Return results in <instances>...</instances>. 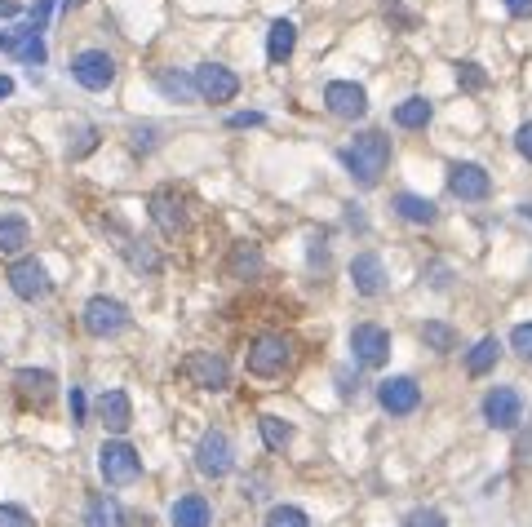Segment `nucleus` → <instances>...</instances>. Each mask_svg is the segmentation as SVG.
Wrapping results in <instances>:
<instances>
[{"mask_svg":"<svg viewBox=\"0 0 532 527\" xmlns=\"http://www.w3.org/2000/svg\"><path fill=\"white\" fill-rule=\"evenodd\" d=\"M342 164H346V173L355 178V186L373 191V186L382 182L386 164H391V138H386V133H377V129L360 133L351 147H342Z\"/></svg>","mask_w":532,"mask_h":527,"instance_id":"nucleus-1","label":"nucleus"},{"mask_svg":"<svg viewBox=\"0 0 532 527\" xmlns=\"http://www.w3.org/2000/svg\"><path fill=\"white\" fill-rule=\"evenodd\" d=\"M98 470H102V479H107L111 488H125V483H133L142 474V457L129 448L125 439H107L98 448Z\"/></svg>","mask_w":532,"mask_h":527,"instance_id":"nucleus-2","label":"nucleus"},{"mask_svg":"<svg viewBox=\"0 0 532 527\" xmlns=\"http://www.w3.org/2000/svg\"><path fill=\"white\" fill-rule=\"evenodd\" d=\"M289 359H293V341L284 337V333H262L258 341L249 346V372L253 377H275V372H284L289 368Z\"/></svg>","mask_w":532,"mask_h":527,"instance_id":"nucleus-3","label":"nucleus"},{"mask_svg":"<svg viewBox=\"0 0 532 527\" xmlns=\"http://www.w3.org/2000/svg\"><path fill=\"white\" fill-rule=\"evenodd\" d=\"M196 470L209 474V479H227L235 470V448L227 430H204L196 443Z\"/></svg>","mask_w":532,"mask_h":527,"instance_id":"nucleus-4","label":"nucleus"},{"mask_svg":"<svg viewBox=\"0 0 532 527\" xmlns=\"http://www.w3.org/2000/svg\"><path fill=\"white\" fill-rule=\"evenodd\" d=\"M85 333L89 337H116V333H125L129 328V306L125 302H116V297H89L85 302Z\"/></svg>","mask_w":532,"mask_h":527,"instance_id":"nucleus-5","label":"nucleus"},{"mask_svg":"<svg viewBox=\"0 0 532 527\" xmlns=\"http://www.w3.org/2000/svg\"><path fill=\"white\" fill-rule=\"evenodd\" d=\"M182 372H187V381H196L200 390H227L231 386V364L222 355H213V350H191V355L182 359Z\"/></svg>","mask_w":532,"mask_h":527,"instance_id":"nucleus-6","label":"nucleus"},{"mask_svg":"<svg viewBox=\"0 0 532 527\" xmlns=\"http://www.w3.org/2000/svg\"><path fill=\"white\" fill-rule=\"evenodd\" d=\"M71 76H76L80 89H107L111 80H116V58L107 54V49H80L76 58H71Z\"/></svg>","mask_w":532,"mask_h":527,"instance_id":"nucleus-7","label":"nucleus"},{"mask_svg":"<svg viewBox=\"0 0 532 527\" xmlns=\"http://www.w3.org/2000/svg\"><path fill=\"white\" fill-rule=\"evenodd\" d=\"M9 288H14V297H23V302H45V297L54 293V279H49V271L36 257H23V262L9 266Z\"/></svg>","mask_w":532,"mask_h":527,"instance_id":"nucleus-8","label":"nucleus"},{"mask_svg":"<svg viewBox=\"0 0 532 527\" xmlns=\"http://www.w3.org/2000/svg\"><path fill=\"white\" fill-rule=\"evenodd\" d=\"M351 350H355V364H364V368H382L386 359H391V333H386L382 324H355Z\"/></svg>","mask_w":532,"mask_h":527,"instance_id":"nucleus-9","label":"nucleus"},{"mask_svg":"<svg viewBox=\"0 0 532 527\" xmlns=\"http://www.w3.org/2000/svg\"><path fill=\"white\" fill-rule=\"evenodd\" d=\"M191 80H196V93L204 102H231L235 93H240V76L218 67V62H200V67L191 71Z\"/></svg>","mask_w":532,"mask_h":527,"instance_id":"nucleus-10","label":"nucleus"},{"mask_svg":"<svg viewBox=\"0 0 532 527\" xmlns=\"http://www.w3.org/2000/svg\"><path fill=\"white\" fill-rule=\"evenodd\" d=\"M0 54H14L18 62H27V67H40V62L49 58V49H45V40H40V27H9V31H0Z\"/></svg>","mask_w":532,"mask_h":527,"instance_id":"nucleus-11","label":"nucleus"},{"mask_svg":"<svg viewBox=\"0 0 532 527\" xmlns=\"http://www.w3.org/2000/svg\"><path fill=\"white\" fill-rule=\"evenodd\" d=\"M324 107H329L337 120H364L368 93L355 85V80H329V85H324Z\"/></svg>","mask_w":532,"mask_h":527,"instance_id":"nucleus-12","label":"nucleus"},{"mask_svg":"<svg viewBox=\"0 0 532 527\" xmlns=\"http://www.w3.org/2000/svg\"><path fill=\"white\" fill-rule=\"evenodd\" d=\"M519 417H524V399H519V390L510 386H493L484 395V421L493 430H515Z\"/></svg>","mask_w":532,"mask_h":527,"instance_id":"nucleus-13","label":"nucleus"},{"mask_svg":"<svg viewBox=\"0 0 532 527\" xmlns=\"http://www.w3.org/2000/svg\"><path fill=\"white\" fill-rule=\"evenodd\" d=\"M377 403H382L391 417H408V412H417V403H422V386H417L413 377H386V381H377Z\"/></svg>","mask_w":532,"mask_h":527,"instance_id":"nucleus-14","label":"nucleus"},{"mask_svg":"<svg viewBox=\"0 0 532 527\" xmlns=\"http://www.w3.org/2000/svg\"><path fill=\"white\" fill-rule=\"evenodd\" d=\"M448 191H453L457 200H488L493 178H488V169H479V164H453V169H448Z\"/></svg>","mask_w":532,"mask_h":527,"instance_id":"nucleus-15","label":"nucleus"},{"mask_svg":"<svg viewBox=\"0 0 532 527\" xmlns=\"http://www.w3.org/2000/svg\"><path fill=\"white\" fill-rule=\"evenodd\" d=\"M351 284L360 297H382L386 293V266L377 253H360L351 257Z\"/></svg>","mask_w":532,"mask_h":527,"instance_id":"nucleus-16","label":"nucleus"},{"mask_svg":"<svg viewBox=\"0 0 532 527\" xmlns=\"http://www.w3.org/2000/svg\"><path fill=\"white\" fill-rule=\"evenodd\" d=\"M54 372H45V368H23V372H14V390H18V399L27 403V408H45L49 399H54Z\"/></svg>","mask_w":532,"mask_h":527,"instance_id":"nucleus-17","label":"nucleus"},{"mask_svg":"<svg viewBox=\"0 0 532 527\" xmlns=\"http://www.w3.org/2000/svg\"><path fill=\"white\" fill-rule=\"evenodd\" d=\"M151 222H156L165 235H182V231H187V213H182V200L169 191V186H160V191L151 195Z\"/></svg>","mask_w":532,"mask_h":527,"instance_id":"nucleus-18","label":"nucleus"},{"mask_svg":"<svg viewBox=\"0 0 532 527\" xmlns=\"http://www.w3.org/2000/svg\"><path fill=\"white\" fill-rule=\"evenodd\" d=\"M98 421L111 434H125L133 426V403H129L125 390H102L98 395Z\"/></svg>","mask_w":532,"mask_h":527,"instance_id":"nucleus-19","label":"nucleus"},{"mask_svg":"<svg viewBox=\"0 0 532 527\" xmlns=\"http://www.w3.org/2000/svg\"><path fill=\"white\" fill-rule=\"evenodd\" d=\"M173 527H213V510H209V501H204L200 492H187V496H178L173 501Z\"/></svg>","mask_w":532,"mask_h":527,"instance_id":"nucleus-20","label":"nucleus"},{"mask_svg":"<svg viewBox=\"0 0 532 527\" xmlns=\"http://www.w3.org/2000/svg\"><path fill=\"white\" fill-rule=\"evenodd\" d=\"M85 527H125V510H120L116 496H107V492L89 496V505H85Z\"/></svg>","mask_w":532,"mask_h":527,"instance_id":"nucleus-21","label":"nucleus"},{"mask_svg":"<svg viewBox=\"0 0 532 527\" xmlns=\"http://www.w3.org/2000/svg\"><path fill=\"white\" fill-rule=\"evenodd\" d=\"M298 49V27L289 23V18H275L271 23V36H266V58L271 62H284Z\"/></svg>","mask_w":532,"mask_h":527,"instance_id":"nucleus-22","label":"nucleus"},{"mask_svg":"<svg viewBox=\"0 0 532 527\" xmlns=\"http://www.w3.org/2000/svg\"><path fill=\"white\" fill-rule=\"evenodd\" d=\"M32 244V226L23 222V217H0V253L5 257H14V253H23V248Z\"/></svg>","mask_w":532,"mask_h":527,"instance_id":"nucleus-23","label":"nucleus"},{"mask_svg":"<svg viewBox=\"0 0 532 527\" xmlns=\"http://www.w3.org/2000/svg\"><path fill=\"white\" fill-rule=\"evenodd\" d=\"M395 213L404 217V222H417V226H426V222H435L439 209L426 195H413V191H404V195H395Z\"/></svg>","mask_w":532,"mask_h":527,"instance_id":"nucleus-24","label":"nucleus"},{"mask_svg":"<svg viewBox=\"0 0 532 527\" xmlns=\"http://www.w3.org/2000/svg\"><path fill=\"white\" fill-rule=\"evenodd\" d=\"M120 253H125V262L133 266V271H142V275H160V266H165V262H160V253L147 240H125V244H120Z\"/></svg>","mask_w":532,"mask_h":527,"instance_id":"nucleus-25","label":"nucleus"},{"mask_svg":"<svg viewBox=\"0 0 532 527\" xmlns=\"http://www.w3.org/2000/svg\"><path fill=\"white\" fill-rule=\"evenodd\" d=\"M431 116H435V107L426 98H408V102H399V107H395V124H399V129H426Z\"/></svg>","mask_w":532,"mask_h":527,"instance_id":"nucleus-26","label":"nucleus"},{"mask_svg":"<svg viewBox=\"0 0 532 527\" xmlns=\"http://www.w3.org/2000/svg\"><path fill=\"white\" fill-rule=\"evenodd\" d=\"M156 89L165 93V98H173V102L200 98V93H196V80H191V76H178V71H160V76H156Z\"/></svg>","mask_w":532,"mask_h":527,"instance_id":"nucleus-27","label":"nucleus"},{"mask_svg":"<svg viewBox=\"0 0 532 527\" xmlns=\"http://www.w3.org/2000/svg\"><path fill=\"white\" fill-rule=\"evenodd\" d=\"M258 430H262V443L271 452H284L293 443V426H289V421H280V417H271V412L258 417Z\"/></svg>","mask_w":532,"mask_h":527,"instance_id":"nucleus-28","label":"nucleus"},{"mask_svg":"<svg viewBox=\"0 0 532 527\" xmlns=\"http://www.w3.org/2000/svg\"><path fill=\"white\" fill-rule=\"evenodd\" d=\"M262 271V248L258 244H235L231 248V275L235 279H249Z\"/></svg>","mask_w":532,"mask_h":527,"instance_id":"nucleus-29","label":"nucleus"},{"mask_svg":"<svg viewBox=\"0 0 532 527\" xmlns=\"http://www.w3.org/2000/svg\"><path fill=\"white\" fill-rule=\"evenodd\" d=\"M497 355H501L497 337H484V341H475V350H470V355H466V372H470V377H484V372L497 364Z\"/></svg>","mask_w":532,"mask_h":527,"instance_id":"nucleus-30","label":"nucleus"},{"mask_svg":"<svg viewBox=\"0 0 532 527\" xmlns=\"http://www.w3.org/2000/svg\"><path fill=\"white\" fill-rule=\"evenodd\" d=\"M422 341L435 350H457V333L448 324H439V319H431V324H422Z\"/></svg>","mask_w":532,"mask_h":527,"instance_id":"nucleus-31","label":"nucleus"},{"mask_svg":"<svg viewBox=\"0 0 532 527\" xmlns=\"http://www.w3.org/2000/svg\"><path fill=\"white\" fill-rule=\"evenodd\" d=\"M266 527H311V519H306V510H298V505H275L266 514Z\"/></svg>","mask_w":532,"mask_h":527,"instance_id":"nucleus-32","label":"nucleus"},{"mask_svg":"<svg viewBox=\"0 0 532 527\" xmlns=\"http://www.w3.org/2000/svg\"><path fill=\"white\" fill-rule=\"evenodd\" d=\"M457 85L470 89V93L488 89V71L479 67V62H457Z\"/></svg>","mask_w":532,"mask_h":527,"instance_id":"nucleus-33","label":"nucleus"},{"mask_svg":"<svg viewBox=\"0 0 532 527\" xmlns=\"http://www.w3.org/2000/svg\"><path fill=\"white\" fill-rule=\"evenodd\" d=\"M129 138H133V151L151 155V151L160 147V124H133V129H129Z\"/></svg>","mask_w":532,"mask_h":527,"instance_id":"nucleus-34","label":"nucleus"},{"mask_svg":"<svg viewBox=\"0 0 532 527\" xmlns=\"http://www.w3.org/2000/svg\"><path fill=\"white\" fill-rule=\"evenodd\" d=\"M94 147H98V129H94V124H80L76 142H67V155H71V160H80V155H89Z\"/></svg>","mask_w":532,"mask_h":527,"instance_id":"nucleus-35","label":"nucleus"},{"mask_svg":"<svg viewBox=\"0 0 532 527\" xmlns=\"http://www.w3.org/2000/svg\"><path fill=\"white\" fill-rule=\"evenodd\" d=\"M510 346H515L519 359H528V364H532V324H515V333H510Z\"/></svg>","mask_w":532,"mask_h":527,"instance_id":"nucleus-36","label":"nucleus"},{"mask_svg":"<svg viewBox=\"0 0 532 527\" xmlns=\"http://www.w3.org/2000/svg\"><path fill=\"white\" fill-rule=\"evenodd\" d=\"M0 527H36L23 505H0Z\"/></svg>","mask_w":532,"mask_h":527,"instance_id":"nucleus-37","label":"nucleus"},{"mask_svg":"<svg viewBox=\"0 0 532 527\" xmlns=\"http://www.w3.org/2000/svg\"><path fill=\"white\" fill-rule=\"evenodd\" d=\"M67 403H71V421H76V426H85V421H89V399H85V390L71 386Z\"/></svg>","mask_w":532,"mask_h":527,"instance_id":"nucleus-38","label":"nucleus"},{"mask_svg":"<svg viewBox=\"0 0 532 527\" xmlns=\"http://www.w3.org/2000/svg\"><path fill=\"white\" fill-rule=\"evenodd\" d=\"M404 527H448V523H444V514H439V510H413L404 519Z\"/></svg>","mask_w":532,"mask_h":527,"instance_id":"nucleus-39","label":"nucleus"},{"mask_svg":"<svg viewBox=\"0 0 532 527\" xmlns=\"http://www.w3.org/2000/svg\"><path fill=\"white\" fill-rule=\"evenodd\" d=\"M515 147H519V155H524V160H532V120H528V124H519Z\"/></svg>","mask_w":532,"mask_h":527,"instance_id":"nucleus-40","label":"nucleus"},{"mask_svg":"<svg viewBox=\"0 0 532 527\" xmlns=\"http://www.w3.org/2000/svg\"><path fill=\"white\" fill-rule=\"evenodd\" d=\"M54 5H58V0H36V9H32V27L45 31V18L54 14Z\"/></svg>","mask_w":532,"mask_h":527,"instance_id":"nucleus-41","label":"nucleus"},{"mask_svg":"<svg viewBox=\"0 0 532 527\" xmlns=\"http://www.w3.org/2000/svg\"><path fill=\"white\" fill-rule=\"evenodd\" d=\"M227 124L231 129H249V124H262V111H240V116H231Z\"/></svg>","mask_w":532,"mask_h":527,"instance_id":"nucleus-42","label":"nucleus"},{"mask_svg":"<svg viewBox=\"0 0 532 527\" xmlns=\"http://www.w3.org/2000/svg\"><path fill=\"white\" fill-rule=\"evenodd\" d=\"M506 9H510L515 18H528V14H532V0H506Z\"/></svg>","mask_w":532,"mask_h":527,"instance_id":"nucleus-43","label":"nucleus"},{"mask_svg":"<svg viewBox=\"0 0 532 527\" xmlns=\"http://www.w3.org/2000/svg\"><path fill=\"white\" fill-rule=\"evenodd\" d=\"M14 14H18L14 0H0V18H14Z\"/></svg>","mask_w":532,"mask_h":527,"instance_id":"nucleus-44","label":"nucleus"},{"mask_svg":"<svg viewBox=\"0 0 532 527\" xmlns=\"http://www.w3.org/2000/svg\"><path fill=\"white\" fill-rule=\"evenodd\" d=\"M9 93H14V80H9V76H0V98H9Z\"/></svg>","mask_w":532,"mask_h":527,"instance_id":"nucleus-45","label":"nucleus"},{"mask_svg":"<svg viewBox=\"0 0 532 527\" xmlns=\"http://www.w3.org/2000/svg\"><path fill=\"white\" fill-rule=\"evenodd\" d=\"M63 5H67V9H76V5H85V0H63Z\"/></svg>","mask_w":532,"mask_h":527,"instance_id":"nucleus-46","label":"nucleus"}]
</instances>
